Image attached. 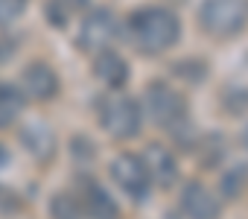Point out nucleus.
Segmentation results:
<instances>
[{
	"label": "nucleus",
	"instance_id": "1",
	"mask_svg": "<svg viewBox=\"0 0 248 219\" xmlns=\"http://www.w3.org/2000/svg\"><path fill=\"white\" fill-rule=\"evenodd\" d=\"M129 35L132 44L143 53H164L170 50L178 35H181V24L170 9L161 6H146L140 12H135L129 18Z\"/></svg>",
	"mask_w": 248,
	"mask_h": 219
},
{
	"label": "nucleus",
	"instance_id": "2",
	"mask_svg": "<svg viewBox=\"0 0 248 219\" xmlns=\"http://www.w3.org/2000/svg\"><path fill=\"white\" fill-rule=\"evenodd\" d=\"M202 30L216 38H231L248 24V0H204L199 12Z\"/></svg>",
	"mask_w": 248,
	"mask_h": 219
},
{
	"label": "nucleus",
	"instance_id": "3",
	"mask_svg": "<svg viewBox=\"0 0 248 219\" xmlns=\"http://www.w3.org/2000/svg\"><path fill=\"white\" fill-rule=\"evenodd\" d=\"M146 108L158 126L175 132L181 126H187V102L178 91H172L164 82H152L146 91Z\"/></svg>",
	"mask_w": 248,
	"mask_h": 219
},
{
	"label": "nucleus",
	"instance_id": "4",
	"mask_svg": "<svg viewBox=\"0 0 248 219\" xmlns=\"http://www.w3.org/2000/svg\"><path fill=\"white\" fill-rule=\"evenodd\" d=\"M99 123L102 129L117 138V141H129L140 132V105L129 96H120V99H108L99 111Z\"/></svg>",
	"mask_w": 248,
	"mask_h": 219
},
{
	"label": "nucleus",
	"instance_id": "5",
	"mask_svg": "<svg viewBox=\"0 0 248 219\" xmlns=\"http://www.w3.org/2000/svg\"><path fill=\"white\" fill-rule=\"evenodd\" d=\"M111 178L135 202H143L149 196V187H152V178H149V170H146L143 158H138L132 152H123L120 158L111 161Z\"/></svg>",
	"mask_w": 248,
	"mask_h": 219
},
{
	"label": "nucleus",
	"instance_id": "6",
	"mask_svg": "<svg viewBox=\"0 0 248 219\" xmlns=\"http://www.w3.org/2000/svg\"><path fill=\"white\" fill-rule=\"evenodd\" d=\"M117 35V21L111 15V9L99 6V9H91L82 21V30H79V47L82 50H105Z\"/></svg>",
	"mask_w": 248,
	"mask_h": 219
},
{
	"label": "nucleus",
	"instance_id": "7",
	"mask_svg": "<svg viewBox=\"0 0 248 219\" xmlns=\"http://www.w3.org/2000/svg\"><path fill=\"white\" fill-rule=\"evenodd\" d=\"M24 91L32 96V99H53L56 94H59V76H56V70L47 64V62H32V64H27V70H24Z\"/></svg>",
	"mask_w": 248,
	"mask_h": 219
},
{
	"label": "nucleus",
	"instance_id": "8",
	"mask_svg": "<svg viewBox=\"0 0 248 219\" xmlns=\"http://www.w3.org/2000/svg\"><path fill=\"white\" fill-rule=\"evenodd\" d=\"M181 210L190 219H219L222 207L219 202L207 193V187H202L199 181H190L181 193Z\"/></svg>",
	"mask_w": 248,
	"mask_h": 219
},
{
	"label": "nucleus",
	"instance_id": "9",
	"mask_svg": "<svg viewBox=\"0 0 248 219\" xmlns=\"http://www.w3.org/2000/svg\"><path fill=\"white\" fill-rule=\"evenodd\" d=\"M21 143L38 164H47L56 155V135L44 123H27L21 129Z\"/></svg>",
	"mask_w": 248,
	"mask_h": 219
},
{
	"label": "nucleus",
	"instance_id": "10",
	"mask_svg": "<svg viewBox=\"0 0 248 219\" xmlns=\"http://www.w3.org/2000/svg\"><path fill=\"white\" fill-rule=\"evenodd\" d=\"M93 73L108 88H123L129 82V64L123 62V56H117L114 50H99V56L93 62Z\"/></svg>",
	"mask_w": 248,
	"mask_h": 219
},
{
	"label": "nucleus",
	"instance_id": "11",
	"mask_svg": "<svg viewBox=\"0 0 248 219\" xmlns=\"http://www.w3.org/2000/svg\"><path fill=\"white\" fill-rule=\"evenodd\" d=\"M143 164H146V170H149V178L158 181L164 190L175 184V178H178V164H175V158H172L167 149H161V146H149Z\"/></svg>",
	"mask_w": 248,
	"mask_h": 219
},
{
	"label": "nucleus",
	"instance_id": "12",
	"mask_svg": "<svg viewBox=\"0 0 248 219\" xmlns=\"http://www.w3.org/2000/svg\"><path fill=\"white\" fill-rule=\"evenodd\" d=\"M85 202H88V213L93 219H117V204L99 184H93V181L85 184Z\"/></svg>",
	"mask_w": 248,
	"mask_h": 219
},
{
	"label": "nucleus",
	"instance_id": "13",
	"mask_svg": "<svg viewBox=\"0 0 248 219\" xmlns=\"http://www.w3.org/2000/svg\"><path fill=\"white\" fill-rule=\"evenodd\" d=\"M21 108H24V94L15 85H0V126L15 123Z\"/></svg>",
	"mask_w": 248,
	"mask_h": 219
},
{
	"label": "nucleus",
	"instance_id": "14",
	"mask_svg": "<svg viewBox=\"0 0 248 219\" xmlns=\"http://www.w3.org/2000/svg\"><path fill=\"white\" fill-rule=\"evenodd\" d=\"M88 6V0H50L47 3V18L53 27H64L70 15L82 12Z\"/></svg>",
	"mask_w": 248,
	"mask_h": 219
},
{
	"label": "nucleus",
	"instance_id": "15",
	"mask_svg": "<svg viewBox=\"0 0 248 219\" xmlns=\"http://www.w3.org/2000/svg\"><path fill=\"white\" fill-rule=\"evenodd\" d=\"M27 9V0H0V27H12Z\"/></svg>",
	"mask_w": 248,
	"mask_h": 219
},
{
	"label": "nucleus",
	"instance_id": "16",
	"mask_svg": "<svg viewBox=\"0 0 248 219\" xmlns=\"http://www.w3.org/2000/svg\"><path fill=\"white\" fill-rule=\"evenodd\" d=\"M245 175H248V170H245V167H236L233 172H228V175H225L222 190H225L231 199H233V196H239V193H242V187H245V181H248Z\"/></svg>",
	"mask_w": 248,
	"mask_h": 219
},
{
	"label": "nucleus",
	"instance_id": "17",
	"mask_svg": "<svg viewBox=\"0 0 248 219\" xmlns=\"http://www.w3.org/2000/svg\"><path fill=\"white\" fill-rule=\"evenodd\" d=\"M53 216L56 219H79V207L67 196H53Z\"/></svg>",
	"mask_w": 248,
	"mask_h": 219
},
{
	"label": "nucleus",
	"instance_id": "18",
	"mask_svg": "<svg viewBox=\"0 0 248 219\" xmlns=\"http://www.w3.org/2000/svg\"><path fill=\"white\" fill-rule=\"evenodd\" d=\"M73 152H76V161H93V143L88 138H76Z\"/></svg>",
	"mask_w": 248,
	"mask_h": 219
},
{
	"label": "nucleus",
	"instance_id": "19",
	"mask_svg": "<svg viewBox=\"0 0 248 219\" xmlns=\"http://www.w3.org/2000/svg\"><path fill=\"white\" fill-rule=\"evenodd\" d=\"M6 164H9V149H6L3 143H0V170H3Z\"/></svg>",
	"mask_w": 248,
	"mask_h": 219
},
{
	"label": "nucleus",
	"instance_id": "20",
	"mask_svg": "<svg viewBox=\"0 0 248 219\" xmlns=\"http://www.w3.org/2000/svg\"><path fill=\"white\" fill-rule=\"evenodd\" d=\"M242 141H245V149H248V132H245V138H242Z\"/></svg>",
	"mask_w": 248,
	"mask_h": 219
}]
</instances>
